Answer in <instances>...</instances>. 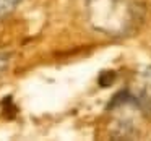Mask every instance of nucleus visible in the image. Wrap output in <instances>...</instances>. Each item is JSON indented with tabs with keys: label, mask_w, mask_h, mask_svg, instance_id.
Returning a JSON list of instances; mask_svg holds the SVG:
<instances>
[{
	"label": "nucleus",
	"mask_w": 151,
	"mask_h": 141,
	"mask_svg": "<svg viewBox=\"0 0 151 141\" xmlns=\"http://www.w3.org/2000/svg\"><path fill=\"white\" fill-rule=\"evenodd\" d=\"M128 102H132V104H138V101L133 97V94H130V92L125 89V91H120L117 92V94L114 96V97L111 99V102L107 104V109H114V107H120V105L124 104H128Z\"/></svg>",
	"instance_id": "f257e3e1"
},
{
	"label": "nucleus",
	"mask_w": 151,
	"mask_h": 141,
	"mask_svg": "<svg viewBox=\"0 0 151 141\" xmlns=\"http://www.w3.org/2000/svg\"><path fill=\"white\" fill-rule=\"evenodd\" d=\"M115 79V73L114 72H102L101 75H99V86L101 88H107V86H111L112 83H114Z\"/></svg>",
	"instance_id": "f03ea898"
}]
</instances>
